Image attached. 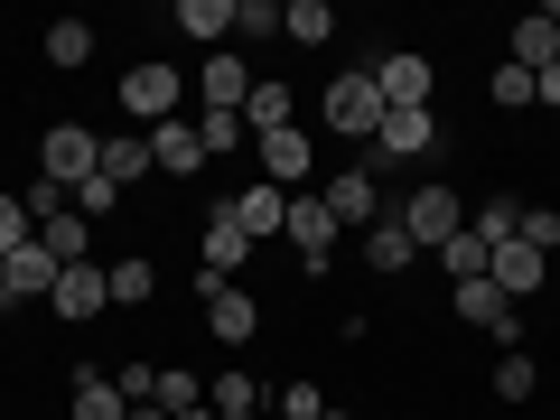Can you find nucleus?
I'll return each mask as SVG.
<instances>
[{"label":"nucleus","mask_w":560,"mask_h":420,"mask_svg":"<svg viewBox=\"0 0 560 420\" xmlns=\"http://www.w3.org/2000/svg\"><path fill=\"white\" fill-rule=\"evenodd\" d=\"M206 411H261V383H253V374H215Z\"/></svg>","instance_id":"obj_32"},{"label":"nucleus","mask_w":560,"mask_h":420,"mask_svg":"<svg viewBox=\"0 0 560 420\" xmlns=\"http://www.w3.org/2000/svg\"><path fill=\"white\" fill-rule=\"evenodd\" d=\"M243 94H253V75H243V57H206V113H243Z\"/></svg>","instance_id":"obj_20"},{"label":"nucleus","mask_w":560,"mask_h":420,"mask_svg":"<svg viewBox=\"0 0 560 420\" xmlns=\"http://www.w3.org/2000/svg\"><path fill=\"white\" fill-rule=\"evenodd\" d=\"M300 178H318V150H308V131H300V121L261 131V187H280V197H290Z\"/></svg>","instance_id":"obj_7"},{"label":"nucleus","mask_w":560,"mask_h":420,"mask_svg":"<svg viewBox=\"0 0 560 420\" xmlns=\"http://www.w3.org/2000/svg\"><path fill=\"white\" fill-rule=\"evenodd\" d=\"M206 337H215V346H253L261 337V308L243 300L234 280H206Z\"/></svg>","instance_id":"obj_8"},{"label":"nucleus","mask_w":560,"mask_h":420,"mask_svg":"<svg viewBox=\"0 0 560 420\" xmlns=\"http://www.w3.org/2000/svg\"><path fill=\"white\" fill-rule=\"evenodd\" d=\"M47 300H57V318H103L113 308V280H103V261H66Z\"/></svg>","instance_id":"obj_9"},{"label":"nucleus","mask_w":560,"mask_h":420,"mask_svg":"<svg viewBox=\"0 0 560 420\" xmlns=\"http://www.w3.org/2000/svg\"><path fill=\"white\" fill-rule=\"evenodd\" d=\"M383 168L374 160H364V168H346V178H327L318 187V206H327V215H337V234H346V224H355V234H364V224H383Z\"/></svg>","instance_id":"obj_5"},{"label":"nucleus","mask_w":560,"mask_h":420,"mask_svg":"<svg viewBox=\"0 0 560 420\" xmlns=\"http://www.w3.org/2000/svg\"><path fill=\"white\" fill-rule=\"evenodd\" d=\"M280 420H327V393L318 383H290V393H280Z\"/></svg>","instance_id":"obj_38"},{"label":"nucleus","mask_w":560,"mask_h":420,"mask_svg":"<svg viewBox=\"0 0 560 420\" xmlns=\"http://www.w3.org/2000/svg\"><path fill=\"white\" fill-rule=\"evenodd\" d=\"M131 420H168V411H160V401H131Z\"/></svg>","instance_id":"obj_42"},{"label":"nucleus","mask_w":560,"mask_h":420,"mask_svg":"<svg viewBox=\"0 0 560 420\" xmlns=\"http://www.w3.org/2000/svg\"><path fill=\"white\" fill-rule=\"evenodd\" d=\"M224 215H234V224H243V234H253V243H271L280 224H290V197H280V187H261V178H253V187H243L234 206H224Z\"/></svg>","instance_id":"obj_16"},{"label":"nucleus","mask_w":560,"mask_h":420,"mask_svg":"<svg viewBox=\"0 0 560 420\" xmlns=\"http://www.w3.org/2000/svg\"><path fill=\"white\" fill-rule=\"evenodd\" d=\"M458 224H467V206H458V197H448V187H440V178H420V187H411V206H401V234H411V243H420V253H440V243H448V234H458Z\"/></svg>","instance_id":"obj_4"},{"label":"nucleus","mask_w":560,"mask_h":420,"mask_svg":"<svg viewBox=\"0 0 560 420\" xmlns=\"http://www.w3.org/2000/svg\"><path fill=\"white\" fill-rule=\"evenodd\" d=\"M280 38L327 47V38H337V10H327V0H290V10H280Z\"/></svg>","instance_id":"obj_25"},{"label":"nucleus","mask_w":560,"mask_h":420,"mask_svg":"<svg viewBox=\"0 0 560 420\" xmlns=\"http://www.w3.org/2000/svg\"><path fill=\"white\" fill-rule=\"evenodd\" d=\"M458 318H467V327H495L504 346L523 337V327H514V300H504L495 280H458Z\"/></svg>","instance_id":"obj_15"},{"label":"nucleus","mask_w":560,"mask_h":420,"mask_svg":"<svg viewBox=\"0 0 560 420\" xmlns=\"http://www.w3.org/2000/svg\"><path fill=\"white\" fill-rule=\"evenodd\" d=\"M486 94H495L504 113H514V103H533V75H523V66H495V84H486Z\"/></svg>","instance_id":"obj_40"},{"label":"nucleus","mask_w":560,"mask_h":420,"mask_svg":"<svg viewBox=\"0 0 560 420\" xmlns=\"http://www.w3.org/2000/svg\"><path fill=\"white\" fill-rule=\"evenodd\" d=\"M318 113H327V131H346V140H374L393 103H383V84L364 75V66H346V75L327 84V103H318Z\"/></svg>","instance_id":"obj_1"},{"label":"nucleus","mask_w":560,"mask_h":420,"mask_svg":"<svg viewBox=\"0 0 560 420\" xmlns=\"http://www.w3.org/2000/svg\"><path fill=\"white\" fill-rule=\"evenodd\" d=\"M533 393H541V364L523 355V346H504L495 355V401H533Z\"/></svg>","instance_id":"obj_27"},{"label":"nucleus","mask_w":560,"mask_h":420,"mask_svg":"<svg viewBox=\"0 0 560 420\" xmlns=\"http://www.w3.org/2000/svg\"><path fill=\"white\" fill-rule=\"evenodd\" d=\"M168 20H178L187 38H206V57H215V38H234V0H178Z\"/></svg>","instance_id":"obj_21"},{"label":"nucleus","mask_w":560,"mask_h":420,"mask_svg":"<svg viewBox=\"0 0 560 420\" xmlns=\"http://www.w3.org/2000/svg\"><path fill=\"white\" fill-rule=\"evenodd\" d=\"M168 420H215V411H168Z\"/></svg>","instance_id":"obj_43"},{"label":"nucleus","mask_w":560,"mask_h":420,"mask_svg":"<svg viewBox=\"0 0 560 420\" xmlns=\"http://www.w3.org/2000/svg\"><path fill=\"white\" fill-rule=\"evenodd\" d=\"M178 94H187V84H178V66H160V57L121 75V113H131L140 131H160V121H178Z\"/></svg>","instance_id":"obj_2"},{"label":"nucleus","mask_w":560,"mask_h":420,"mask_svg":"<svg viewBox=\"0 0 560 420\" xmlns=\"http://www.w3.org/2000/svg\"><path fill=\"white\" fill-rule=\"evenodd\" d=\"M28 243H38V215H28V197H0V261L28 253Z\"/></svg>","instance_id":"obj_30"},{"label":"nucleus","mask_w":560,"mask_h":420,"mask_svg":"<svg viewBox=\"0 0 560 420\" xmlns=\"http://www.w3.org/2000/svg\"><path fill=\"white\" fill-rule=\"evenodd\" d=\"M84 57H94V28H84V20H57V28H47V66H84Z\"/></svg>","instance_id":"obj_31"},{"label":"nucleus","mask_w":560,"mask_h":420,"mask_svg":"<svg viewBox=\"0 0 560 420\" xmlns=\"http://www.w3.org/2000/svg\"><path fill=\"white\" fill-rule=\"evenodd\" d=\"M430 150H440L430 103H393V113H383V131H374V168H383V160H430Z\"/></svg>","instance_id":"obj_6"},{"label":"nucleus","mask_w":560,"mask_h":420,"mask_svg":"<svg viewBox=\"0 0 560 420\" xmlns=\"http://www.w3.org/2000/svg\"><path fill=\"white\" fill-rule=\"evenodd\" d=\"M94 178H113V187H131V178H150V140L140 131H121V140H103V168Z\"/></svg>","instance_id":"obj_26"},{"label":"nucleus","mask_w":560,"mask_h":420,"mask_svg":"<svg viewBox=\"0 0 560 420\" xmlns=\"http://www.w3.org/2000/svg\"><path fill=\"white\" fill-rule=\"evenodd\" d=\"M75 420H131V401L113 393L103 364H75Z\"/></svg>","instance_id":"obj_19"},{"label":"nucleus","mask_w":560,"mask_h":420,"mask_svg":"<svg viewBox=\"0 0 560 420\" xmlns=\"http://www.w3.org/2000/svg\"><path fill=\"white\" fill-rule=\"evenodd\" d=\"M103 280H113V308H140V300H160V271H150V261H113V271H103Z\"/></svg>","instance_id":"obj_28"},{"label":"nucleus","mask_w":560,"mask_h":420,"mask_svg":"<svg viewBox=\"0 0 560 420\" xmlns=\"http://www.w3.org/2000/svg\"><path fill=\"white\" fill-rule=\"evenodd\" d=\"M234 38H280V10L271 0H234Z\"/></svg>","instance_id":"obj_36"},{"label":"nucleus","mask_w":560,"mask_h":420,"mask_svg":"<svg viewBox=\"0 0 560 420\" xmlns=\"http://www.w3.org/2000/svg\"><path fill=\"white\" fill-rule=\"evenodd\" d=\"M197 140H206V160H215V150H234V140H243V113H206Z\"/></svg>","instance_id":"obj_39"},{"label":"nucleus","mask_w":560,"mask_h":420,"mask_svg":"<svg viewBox=\"0 0 560 420\" xmlns=\"http://www.w3.org/2000/svg\"><path fill=\"white\" fill-rule=\"evenodd\" d=\"M467 224H477L486 243H514V224H523V206H514V197H495V206H477V215H467Z\"/></svg>","instance_id":"obj_35"},{"label":"nucleus","mask_w":560,"mask_h":420,"mask_svg":"<svg viewBox=\"0 0 560 420\" xmlns=\"http://www.w3.org/2000/svg\"><path fill=\"white\" fill-rule=\"evenodd\" d=\"M486 261H495V243H486L477 224H458V234L440 243V271H448V280H486Z\"/></svg>","instance_id":"obj_23"},{"label":"nucleus","mask_w":560,"mask_h":420,"mask_svg":"<svg viewBox=\"0 0 560 420\" xmlns=\"http://www.w3.org/2000/svg\"><path fill=\"white\" fill-rule=\"evenodd\" d=\"M551 57H560V10H533V20L514 28V57H504V66H523V75H541Z\"/></svg>","instance_id":"obj_18"},{"label":"nucleus","mask_w":560,"mask_h":420,"mask_svg":"<svg viewBox=\"0 0 560 420\" xmlns=\"http://www.w3.org/2000/svg\"><path fill=\"white\" fill-rule=\"evenodd\" d=\"M66 206H75V215L94 224V215H113V206H121V187H113V178H84V187H75V197H66Z\"/></svg>","instance_id":"obj_37"},{"label":"nucleus","mask_w":560,"mask_h":420,"mask_svg":"<svg viewBox=\"0 0 560 420\" xmlns=\"http://www.w3.org/2000/svg\"><path fill=\"white\" fill-rule=\"evenodd\" d=\"M160 411H206V383L168 364V374H160Z\"/></svg>","instance_id":"obj_33"},{"label":"nucleus","mask_w":560,"mask_h":420,"mask_svg":"<svg viewBox=\"0 0 560 420\" xmlns=\"http://www.w3.org/2000/svg\"><path fill=\"white\" fill-rule=\"evenodd\" d=\"M38 243H47L57 261H94V224H84L75 206H66V215H47V224H38Z\"/></svg>","instance_id":"obj_24"},{"label":"nucleus","mask_w":560,"mask_h":420,"mask_svg":"<svg viewBox=\"0 0 560 420\" xmlns=\"http://www.w3.org/2000/svg\"><path fill=\"white\" fill-rule=\"evenodd\" d=\"M514 243H533V253L551 261V243H560V215H551V206H523V224H514Z\"/></svg>","instance_id":"obj_34"},{"label":"nucleus","mask_w":560,"mask_h":420,"mask_svg":"<svg viewBox=\"0 0 560 420\" xmlns=\"http://www.w3.org/2000/svg\"><path fill=\"white\" fill-rule=\"evenodd\" d=\"M374 84H383V103H430V57H383Z\"/></svg>","instance_id":"obj_22"},{"label":"nucleus","mask_w":560,"mask_h":420,"mask_svg":"<svg viewBox=\"0 0 560 420\" xmlns=\"http://www.w3.org/2000/svg\"><path fill=\"white\" fill-rule=\"evenodd\" d=\"M411 261H420V243L401 234V215L364 224V271H383V280H393V271H411Z\"/></svg>","instance_id":"obj_17"},{"label":"nucleus","mask_w":560,"mask_h":420,"mask_svg":"<svg viewBox=\"0 0 560 420\" xmlns=\"http://www.w3.org/2000/svg\"><path fill=\"white\" fill-rule=\"evenodd\" d=\"M533 103H560V57L541 66V75H533Z\"/></svg>","instance_id":"obj_41"},{"label":"nucleus","mask_w":560,"mask_h":420,"mask_svg":"<svg viewBox=\"0 0 560 420\" xmlns=\"http://www.w3.org/2000/svg\"><path fill=\"white\" fill-rule=\"evenodd\" d=\"M327 420H355V411H327Z\"/></svg>","instance_id":"obj_45"},{"label":"nucleus","mask_w":560,"mask_h":420,"mask_svg":"<svg viewBox=\"0 0 560 420\" xmlns=\"http://www.w3.org/2000/svg\"><path fill=\"white\" fill-rule=\"evenodd\" d=\"M140 140H150V168H168V178H197V168H206L197 121H160V131H140Z\"/></svg>","instance_id":"obj_12"},{"label":"nucleus","mask_w":560,"mask_h":420,"mask_svg":"<svg viewBox=\"0 0 560 420\" xmlns=\"http://www.w3.org/2000/svg\"><path fill=\"white\" fill-rule=\"evenodd\" d=\"M215 420H261V411H215Z\"/></svg>","instance_id":"obj_44"},{"label":"nucleus","mask_w":560,"mask_h":420,"mask_svg":"<svg viewBox=\"0 0 560 420\" xmlns=\"http://www.w3.org/2000/svg\"><path fill=\"white\" fill-rule=\"evenodd\" d=\"M541 271H551V261H541L533 243H495V261H486V280H495L504 300H533V290H541Z\"/></svg>","instance_id":"obj_14"},{"label":"nucleus","mask_w":560,"mask_h":420,"mask_svg":"<svg viewBox=\"0 0 560 420\" xmlns=\"http://www.w3.org/2000/svg\"><path fill=\"white\" fill-rule=\"evenodd\" d=\"M197 261H206V280H234L243 261H253V234H243V224L215 206V215H206V253H197Z\"/></svg>","instance_id":"obj_13"},{"label":"nucleus","mask_w":560,"mask_h":420,"mask_svg":"<svg viewBox=\"0 0 560 420\" xmlns=\"http://www.w3.org/2000/svg\"><path fill=\"white\" fill-rule=\"evenodd\" d=\"M280 234H290V253H300L308 271H327V253H337V215H327L318 197H290V224H280Z\"/></svg>","instance_id":"obj_10"},{"label":"nucleus","mask_w":560,"mask_h":420,"mask_svg":"<svg viewBox=\"0 0 560 420\" xmlns=\"http://www.w3.org/2000/svg\"><path fill=\"white\" fill-rule=\"evenodd\" d=\"M280 121H290V84H253V94H243V131H280Z\"/></svg>","instance_id":"obj_29"},{"label":"nucleus","mask_w":560,"mask_h":420,"mask_svg":"<svg viewBox=\"0 0 560 420\" xmlns=\"http://www.w3.org/2000/svg\"><path fill=\"white\" fill-rule=\"evenodd\" d=\"M57 271H66V261L47 253V243L10 253V261H0V308H10V300H47V290H57Z\"/></svg>","instance_id":"obj_11"},{"label":"nucleus","mask_w":560,"mask_h":420,"mask_svg":"<svg viewBox=\"0 0 560 420\" xmlns=\"http://www.w3.org/2000/svg\"><path fill=\"white\" fill-rule=\"evenodd\" d=\"M38 168H47V178L66 187V197H75V187H84V178H94V168H103V140L84 131V121H57V131L38 140Z\"/></svg>","instance_id":"obj_3"}]
</instances>
